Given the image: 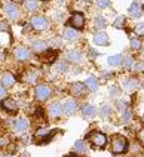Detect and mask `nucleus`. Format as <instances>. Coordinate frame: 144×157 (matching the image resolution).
Here are the masks:
<instances>
[{
    "instance_id": "nucleus-1",
    "label": "nucleus",
    "mask_w": 144,
    "mask_h": 157,
    "mask_svg": "<svg viewBox=\"0 0 144 157\" xmlns=\"http://www.w3.org/2000/svg\"><path fill=\"white\" fill-rule=\"evenodd\" d=\"M126 147H128V142H126L123 136H120V135L113 136V140H111V151L115 154H122L126 150Z\"/></svg>"
},
{
    "instance_id": "nucleus-2",
    "label": "nucleus",
    "mask_w": 144,
    "mask_h": 157,
    "mask_svg": "<svg viewBox=\"0 0 144 157\" xmlns=\"http://www.w3.org/2000/svg\"><path fill=\"white\" fill-rule=\"evenodd\" d=\"M31 25H33V28L34 30H37V31H43V30H46L48 27H49V21L46 19L45 17H33L31 18Z\"/></svg>"
},
{
    "instance_id": "nucleus-3",
    "label": "nucleus",
    "mask_w": 144,
    "mask_h": 157,
    "mask_svg": "<svg viewBox=\"0 0 144 157\" xmlns=\"http://www.w3.org/2000/svg\"><path fill=\"white\" fill-rule=\"evenodd\" d=\"M34 94H36L37 101H46L51 95V89L46 85H37L36 89H34Z\"/></svg>"
},
{
    "instance_id": "nucleus-4",
    "label": "nucleus",
    "mask_w": 144,
    "mask_h": 157,
    "mask_svg": "<svg viewBox=\"0 0 144 157\" xmlns=\"http://www.w3.org/2000/svg\"><path fill=\"white\" fill-rule=\"evenodd\" d=\"M89 140H91V142H92V145H94V147H98V148H103V147L106 145V142H107L106 135H104V133H99V132L91 133Z\"/></svg>"
},
{
    "instance_id": "nucleus-5",
    "label": "nucleus",
    "mask_w": 144,
    "mask_h": 157,
    "mask_svg": "<svg viewBox=\"0 0 144 157\" xmlns=\"http://www.w3.org/2000/svg\"><path fill=\"white\" fill-rule=\"evenodd\" d=\"M3 10L6 12V15L10 18V19H18L19 18V10L18 8L15 6V3H5L3 5Z\"/></svg>"
},
{
    "instance_id": "nucleus-6",
    "label": "nucleus",
    "mask_w": 144,
    "mask_h": 157,
    "mask_svg": "<svg viewBox=\"0 0 144 157\" xmlns=\"http://www.w3.org/2000/svg\"><path fill=\"white\" fill-rule=\"evenodd\" d=\"M55 132H56V129L55 131H51V129H39L36 132V140L40 141L42 144H45V142H48V141L52 138V135H54Z\"/></svg>"
},
{
    "instance_id": "nucleus-7",
    "label": "nucleus",
    "mask_w": 144,
    "mask_h": 157,
    "mask_svg": "<svg viewBox=\"0 0 144 157\" xmlns=\"http://www.w3.org/2000/svg\"><path fill=\"white\" fill-rule=\"evenodd\" d=\"M28 128H30V122H28L25 117H19L17 119L15 122H14V129L19 133H22V132H27Z\"/></svg>"
},
{
    "instance_id": "nucleus-8",
    "label": "nucleus",
    "mask_w": 144,
    "mask_h": 157,
    "mask_svg": "<svg viewBox=\"0 0 144 157\" xmlns=\"http://www.w3.org/2000/svg\"><path fill=\"white\" fill-rule=\"evenodd\" d=\"M2 107H3L6 111H9V113H17V111H18V102H17L15 99H12V98L3 99V101H2Z\"/></svg>"
},
{
    "instance_id": "nucleus-9",
    "label": "nucleus",
    "mask_w": 144,
    "mask_h": 157,
    "mask_svg": "<svg viewBox=\"0 0 144 157\" xmlns=\"http://www.w3.org/2000/svg\"><path fill=\"white\" fill-rule=\"evenodd\" d=\"M14 56L18 59V61H27L30 58V51L24 46H18L15 51H14Z\"/></svg>"
},
{
    "instance_id": "nucleus-10",
    "label": "nucleus",
    "mask_w": 144,
    "mask_h": 157,
    "mask_svg": "<svg viewBox=\"0 0 144 157\" xmlns=\"http://www.w3.org/2000/svg\"><path fill=\"white\" fill-rule=\"evenodd\" d=\"M68 24H72V27L76 28V30H80L82 27L85 25V17H83V13H74L70 18V22Z\"/></svg>"
},
{
    "instance_id": "nucleus-11",
    "label": "nucleus",
    "mask_w": 144,
    "mask_h": 157,
    "mask_svg": "<svg viewBox=\"0 0 144 157\" xmlns=\"http://www.w3.org/2000/svg\"><path fill=\"white\" fill-rule=\"evenodd\" d=\"M61 114H63V105L60 102H52L49 105V116L52 119H58Z\"/></svg>"
},
{
    "instance_id": "nucleus-12",
    "label": "nucleus",
    "mask_w": 144,
    "mask_h": 157,
    "mask_svg": "<svg viewBox=\"0 0 144 157\" xmlns=\"http://www.w3.org/2000/svg\"><path fill=\"white\" fill-rule=\"evenodd\" d=\"M94 43L98 44V46H106V44H108L107 33H104V31H98V33H95V36H94Z\"/></svg>"
},
{
    "instance_id": "nucleus-13",
    "label": "nucleus",
    "mask_w": 144,
    "mask_h": 157,
    "mask_svg": "<svg viewBox=\"0 0 144 157\" xmlns=\"http://www.w3.org/2000/svg\"><path fill=\"white\" fill-rule=\"evenodd\" d=\"M76 108H77V104H76V101L74 99H67L65 102H64L63 105V113L65 114H73L74 111H76Z\"/></svg>"
},
{
    "instance_id": "nucleus-14",
    "label": "nucleus",
    "mask_w": 144,
    "mask_h": 157,
    "mask_svg": "<svg viewBox=\"0 0 144 157\" xmlns=\"http://www.w3.org/2000/svg\"><path fill=\"white\" fill-rule=\"evenodd\" d=\"M85 83H80V82H76V83H73L72 85V95L74 96H82L85 94Z\"/></svg>"
},
{
    "instance_id": "nucleus-15",
    "label": "nucleus",
    "mask_w": 144,
    "mask_h": 157,
    "mask_svg": "<svg viewBox=\"0 0 144 157\" xmlns=\"http://www.w3.org/2000/svg\"><path fill=\"white\" fill-rule=\"evenodd\" d=\"M31 49H33V52L34 53H43V52L48 51V43L43 42V40H37V42L33 43Z\"/></svg>"
},
{
    "instance_id": "nucleus-16",
    "label": "nucleus",
    "mask_w": 144,
    "mask_h": 157,
    "mask_svg": "<svg viewBox=\"0 0 144 157\" xmlns=\"http://www.w3.org/2000/svg\"><path fill=\"white\" fill-rule=\"evenodd\" d=\"M67 59L73 64H79L82 61V55L79 51H68L67 52Z\"/></svg>"
},
{
    "instance_id": "nucleus-17",
    "label": "nucleus",
    "mask_w": 144,
    "mask_h": 157,
    "mask_svg": "<svg viewBox=\"0 0 144 157\" xmlns=\"http://www.w3.org/2000/svg\"><path fill=\"white\" fill-rule=\"evenodd\" d=\"M14 83H15V77H14L10 73H5V74L2 76V85L5 87L14 86Z\"/></svg>"
},
{
    "instance_id": "nucleus-18",
    "label": "nucleus",
    "mask_w": 144,
    "mask_h": 157,
    "mask_svg": "<svg viewBox=\"0 0 144 157\" xmlns=\"http://www.w3.org/2000/svg\"><path fill=\"white\" fill-rule=\"evenodd\" d=\"M77 31H76V28H65L63 31V37L65 40H76L77 39Z\"/></svg>"
},
{
    "instance_id": "nucleus-19",
    "label": "nucleus",
    "mask_w": 144,
    "mask_h": 157,
    "mask_svg": "<svg viewBox=\"0 0 144 157\" xmlns=\"http://www.w3.org/2000/svg\"><path fill=\"white\" fill-rule=\"evenodd\" d=\"M37 78H39V73L34 70H31V71H27V73H25L24 80H25L27 83H30V85H34V83H37Z\"/></svg>"
},
{
    "instance_id": "nucleus-20",
    "label": "nucleus",
    "mask_w": 144,
    "mask_h": 157,
    "mask_svg": "<svg viewBox=\"0 0 144 157\" xmlns=\"http://www.w3.org/2000/svg\"><path fill=\"white\" fill-rule=\"evenodd\" d=\"M95 113H97V108H95L94 105L85 104L82 107V114L86 116V117H92V116H95Z\"/></svg>"
},
{
    "instance_id": "nucleus-21",
    "label": "nucleus",
    "mask_w": 144,
    "mask_h": 157,
    "mask_svg": "<svg viewBox=\"0 0 144 157\" xmlns=\"http://www.w3.org/2000/svg\"><path fill=\"white\" fill-rule=\"evenodd\" d=\"M73 150H74V153L76 154H85L86 153V144L83 142V141H76L74 142V145H73Z\"/></svg>"
},
{
    "instance_id": "nucleus-22",
    "label": "nucleus",
    "mask_w": 144,
    "mask_h": 157,
    "mask_svg": "<svg viewBox=\"0 0 144 157\" xmlns=\"http://www.w3.org/2000/svg\"><path fill=\"white\" fill-rule=\"evenodd\" d=\"M129 15L134 18H138L141 15V6H140V3H132L131 6H129Z\"/></svg>"
},
{
    "instance_id": "nucleus-23",
    "label": "nucleus",
    "mask_w": 144,
    "mask_h": 157,
    "mask_svg": "<svg viewBox=\"0 0 144 157\" xmlns=\"http://www.w3.org/2000/svg\"><path fill=\"white\" fill-rule=\"evenodd\" d=\"M123 87H125L126 90H129V92H132V90H135L137 87H138V80L137 78H128L125 82V85H123Z\"/></svg>"
},
{
    "instance_id": "nucleus-24",
    "label": "nucleus",
    "mask_w": 144,
    "mask_h": 157,
    "mask_svg": "<svg viewBox=\"0 0 144 157\" xmlns=\"http://www.w3.org/2000/svg\"><path fill=\"white\" fill-rule=\"evenodd\" d=\"M85 86L88 87L89 90H97V89H98V80H97L95 77H92V76H91V77L86 78V82H85Z\"/></svg>"
},
{
    "instance_id": "nucleus-25",
    "label": "nucleus",
    "mask_w": 144,
    "mask_h": 157,
    "mask_svg": "<svg viewBox=\"0 0 144 157\" xmlns=\"http://www.w3.org/2000/svg\"><path fill=\"white\" fill-rule=\"evenodd\" d=\"M24 8L27 9L28 12H34L39 8V2L37 0H24Z\"/></svg>"
},
{
    "instance_id": "nucleus-26",
    "label": "nucleus",
    "mask_w": 144,
    "mask_h": 157,
    "mask_svg": "<svg viewBox=\"0 0 144 157\" xmlns=\"http://www.w3.org/2000/svg\"><path fill=\"white\" fill-rule=\"evenodd\" d=\"M122 61H123L122 55H113V56H110V58H108V64H110L111 67H117V65H120Z\"/></svg>"
},
{
    "instance_id": "nucleus-27",
    "label": "nucleus",
    "mask_w": 144,
    "mask_h": 157,
    "mask_svg": "<svg viewBox=\"0 0 144 157\" xmlns=\"http://www.w3.org/2000/svg\"><path fill=\"white\" fill-rule=\"evenodd\" d=\"M94 25H95V28H98V30H103L104 27L107 25V22H106V19L103 17H97L94 19Z\"/></svg>"
},
{
    "instance_id": "nucleus-28",
    "label": "nucleus",
    "mask_w": 144,
    "mask_h": 157,
    "mask_svg": "<svg viewBox=\"0 0 144 157\" xmlns=\"http://www.w3.org/2000/svg\"><path fill=\"white\" fill-rule=\"evenodd\" d=\"M113 25H115V28H123V27H125V18H123V17L116 18Z\"/></svg>"
},
{
    "instance_id": "nucleus-29",
    "label": "nucleus",
    "mask_w": 144,
    "mask_h": 157,
    "mask_svg": "<svg viewBox=\"0 0 144 157\" xmlns=\"http://www.w3.org/2000/svg\"><path fill=\"white\" fill-rule=\"evenodd\" d=\"M56 56V51H46V55H45V61H48V62H52L54 61V58Z\"/></svg>"
},
{
    "instance_id": "nucleus-30",
    "label": "nucleus",
    "mask_w": 144,
    "mask_h": 157,
    "mask_svg": "<svg viewBox=\"0 0 144 157\" xmlns=\"http://www.w3.org/2000/svg\"><path fill=\"white\" fill-rule=\"evenodd\" d=\"M122 62H123V67H125L126 70L132 68V65H134V59H132L131 56H129V58H125V59H123Z\"/></svg>"
},
{
    "instance_id": "nucleus-31",
    "label": "nucleus",
    "mask_w": 144,
    "mask_h": 157,
    "mask_svg": "<svg viewBox=\"0 0 144 157\" xmlns=\"http://www.w3.org/2000/svg\"><path fill=\"white\" fill-rule=\"evenodd\" d=\"M131 119H132V113H131V110H126V111L122 113V120H123V122H129Z\"/></svg>"
},
{
    "instance_id": "nucleus-32",
    "label": "nucleus",
    "mask_w": 144,
    "mask_h": 157,
    "mask_svg": "<svg viewBox=\"0 0 144 157\" xmlns=\"http://www.w3.org/2000/svg\"><path fill=\"white\" fill-rule=\"evenodd\" d=\"M97 5H98V8L106 9L110 6V2H108V0H97Z\"/></svg>"
},
{
    "instance_id": "nucleus-33",
    "label": "nucleus",
    "mask_w": 144,
    "mask_h": 157,
    "mask_svg": "<svg viewBox=\"0 0 144 157\" xmlns=\"http://www.w3.org/2000/svg\"><path fill=\"white\" fill-rule=\"evenodd\" d=\"M135 34L144 36V24H138V25L135 27Z\"/></svg>"
},
{
    "instance_id": "nucleus-34",
    "label": "nucleus",
    "mask_w": 144,
    "mask_h": 157,
    "mask_svg": "<svg viewBox=\"0 0 144 157\" xmlns=\"http://www.w3.org/2000/svg\"><path fill=\"white\" fill-rule=\"evenodd\" d=\"M131 48H132V49H138V48H141L140 40H138V39H132V40H131Z\"/></svg>"
},
{
    "instance_id": "nucleus-35",
    "label": "nucleus",
    "mask_w": 144,
    "mask_h": 157,
    "mask_svg": "<svg viewBox=\"0 0 144 157\" xmlns=\"http://www.w3.org/2000/svg\"><path fill=\"white\" fill-rule=\"evenodd\" d=\"M56 70L58 71H65L67 70V64H65V62H58V64H56Z\"/></svg>"
},
{
    "instance_id": "nucleus-36",
    "label": "nucleus",
    "mask_w": 144,
    "mask_h": 157,
    "mask_svg": "<svg viewBox=\"0 0 144 157\" xmlns=\"http://www.w3.org/2000/svg\"><path fill=\"white\" fill-rule=\"evenodd\" d=\"M117 108H119L120 113L126 111V110H128V108H126V102H117Z\"/></svg>"
},
{
    "instance_id": "nucleus-37",
    "label": "nucleus",
    "mask_w": 144,
    "mask_h": 157,
    "mask_svg": "<svg viewBox=\"0 0 144 157\" xmlns=\"http://www.w3.org/2000/svg\"><path fill=\"white\" fill-rule=\"evenodd\" d=\"M132 70H134V71H141V70H144V64H143V62H138L137 65H132Z\"/></svg>"
},
{
    "instance_id": "nucleus-38",
    "label": "nucleus",
    "mask_w": 144,
    "mask_h": 157,
    "mask_svg": "<svg viewBox=\"0 0 144 157\" xmlns=\"http://www.w3.org/2000/svg\"><path fill=\"white\" fill-rule=\"evenodd\" d=\"M8 30H9V25L5 21H0V31H8Z\"/></svg>"
},
{
    "instance_id": "nucleus-39",
    "label": "nucleus",
    "mask_w": 144,
    "mask_h": 157,
    "mask_svg": "<svg viewBox=\"0 0 144 157\" xmlns=\"http://www.w3.org/2000/svg\"><path fill=\"white\" fill-rule=\"evenodd\" d=\"M5 95H6V87L0 83V98H3Z\"/></svg>"
},
{
    "instance_id": "nucleus-40",
    "label": "nucleus",
    "mask_w": 144,
    "mask_h": 157,
    "mask_svg": "<svg viewBox=\"0 0 144 157\" xmlns=\"http://www.w3.org/2000/svg\"><path fill=\"white\" fill-rule=\"evenodd\" d=\"M110 113V108H108L107 105H104V107H103V110H101V114H103V116H106V114H108Z\"/></svg>"
},
{
    "instance_id": "nucleus-41",
    "label": "nucleus",
    "mask_w": 144,
    "mask_h": 157,
    "mask_svg": "<svg viewBox=\"0 0 144 157\" xmlns=\"http://www.w3.org/2000/svg\"><path fill=\"white\" fill-rule=\"evenodd\" d=\"M5 145H8V140L6 138H0V147H5Z\"/></svg>"
},
{
    "instance_id": "nucleus-42",
    "label": "nucleus",
    "mask_w": 144,
    "mask_h": 157,
    "mask_svg": "<svg viewBox=\"0 0 144 157\" xmlns=\"http://www.w3.org/2000/svg\"><path fill=\"white\" fill-rule=\"evenodd\" d=\"M138 136H140V141H141V142L144 144V128L141 129V131H140V135H138Z\"/></svg>"
},
{
    "instance_id": "nucleus-43",
    "label": "nucleus",
    "mask_w": 144,
    "mask_h": 157,
    "mask_svg": "<svg viewBox=\"0 0 144 157\" xmlns=\"http://www.w3.org/2000/svg\"><path fill=\"white\" fill-rule=\"evenodd\" d=\"M2 61H5V53L3 52H0V62Z\"/></svg>"
},
{
    "instance_id": "nucleus-44",
    "label": "nucleus",
    "mask_w": 144,
    "mask_h": 157,
    "mask_svg": "<svg viewBox=\"0 0 144 157\" xmlns=\"http://www.w3.org/2000/svg\"><path fill=\"white\" fill-rule=\"evenodd\" d=\"M15 2H24V0H15Z\"/></svg>"
},
{
    "instance_id": "nucleus-45",
    "label": "nucleus",
    "mask_w": 144,
    "mask_h": 157,
    "mask_svg": "<svg viewBox=\"0 0 144 157\" xmlns=\"http://www.w3.org/2000/svg\"><path fill=\"white\" fill-rule=\"evenodd\" d=\"M141 85H143V89H144V80H143V83H141Z\"/></svg>"
},
{
    "instance_id": "nucleus-46",
    "label": "nucleus",
    "mask_w": 144,
    "mask_h": 157,
    "mask_svg": "<svg viewBox=\"0 0 144 157\" xmlns=\"http://www.w3.org/2000/svg\"><path fill=\"white\" fill-rule=\"evenodd\" d=\"M143 56H144V48H143Z\"/></svg>"
},
{
    "instance_id": "nucleus-47",
    "label": "nucleus",
    "mask_w": 144,
    "mask_h": 157,
    "mask_svg": "<svg viewBox=\"0 0 144 157\" xmlns=\"http://www.w3.org/2000/svg\"><path fill=\"white\" fill-rule=\"evenodd\" d=\"M3 157H12V156H3Z\"/></svg>"
}]
</instances>
